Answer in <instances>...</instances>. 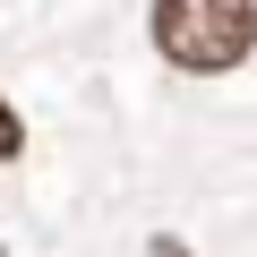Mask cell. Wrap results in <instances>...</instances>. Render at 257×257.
I'll use <instances>...</instances> for the list:
<instances>
[{
  "mask_svg": "<svg viewBox=\"0 0 257 257\" xmlns=\"http://www.w3.org/2000/svg\"><path fill=\"white\" fill-rule=\"evenodd\" d=\"M9 155H18V111L0 103V163H9Z\"/></svg>",
  "mask_w": 257,
  "mask_h": 257,
  "instance_id": "obj_2",
  "label": "cell"
},
{
  "mask_svg": "<svg viewBox=\"0 0 257 257\" xmlns=\"http://www.w3.org/2000/svg\"><path fill=\"white\" fill-rule=\"evenodd\" d=\"M155 257H189V248H180V240H155Z\"/></svg>",
  "mask_w": 257,
  "mask_h": 257,
  "instance_id": "obj_3",
  "label": "cell"
},
{
  "mask_svg": "<svg viewBox=\"0 0 257 257\" xmlns=\"http://www.w3.org/2000/svg\"><path fill=\"white\" fill-rule=\"evenodd\" d=\"M146 35L172 69L189 77H223L257 52V0H155L146 9Z\"/></svg>",
  "mask_w": 257,
  "mask_h": 257,
  "instance_id": "obj_1",
  "label": "cell"
}]
</instances>
